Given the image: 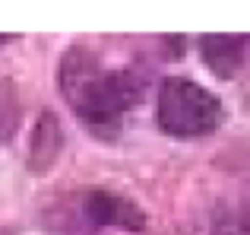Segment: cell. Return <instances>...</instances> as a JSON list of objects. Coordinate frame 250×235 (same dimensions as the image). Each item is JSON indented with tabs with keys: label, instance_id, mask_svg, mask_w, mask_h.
<instances>
[{
	"label": "cell",
	"instance_id": "obj_1",
	"mask_svg": "<svg viewBox=\"0 0 250 235\" xmlns=\"http://www.w3.org/2000/svg\"><path fill=\"white\" fill-rule=\"evenodd\" d=\"M61 89L73 112L92 127V134L117 130L121 118L140 95V86L127 70H104L85 51H67L61 64Z\"/></svg>",
	"mask_w": 250,
	"mask_h": 235
},
{
	"label": "cell",
	"instance_id": "obj_2",
	"mask_svg": "<svg viewBox=\"0 0 250 235\" xmlns=\"http://www.w3.org/2000/svg\"><path fill=\"white\" fill-rule=\"evenodd\" d=\"M222 105L200 83L174 76L159 89V124L171 137H206L219 127Z\"/></svg>",
	"mask_w": 250,
	"mask_h": 235
},
{
	"label": "cell",
	"instance_id": "obj_3",
	"mask_svg": "<svg viewBox=\"0 0 250 235\" xmlns=\"http://www.w3.org/2000/svg\"><path fill=\"white\" fill-rule=\"evenodd\" d=\"M85 213H89L98 226H124V229H143V226H146L143 213L136 210L130 200L104 194V191L92 194V197L85 200Z\"/></svg>",
	"mask_w": 250,
	"mask_h": 235
},
{
	"label": "cell",
	"instance_id": "obj_4",
	"mask_svg": "<svg viewBox=\"0 0 250 235\" xmlns=\"http://www.w3.org/2000/svg\"><path fill=\"white\" fill-rule=\"evenodd\" d=\"M244 45H247L244 35H206L200 42V48H203L206 67L212 70L215 76L228 80V76L241 67V61H244Z\"/></svg>",
	"mask_w": 250,
	"mask_h": 235
},
{
	"label": "cell",
	"instance_id": "obj_5",
	"mask_svg": "<svg viewBox=\"0 0 250 235\" xmlns=\"http://www.w3.org/2000/svg\"><path fill=\"white\" fill-rule=\"evenodd\" d=\"M57 146H61V127H57V121L51 115H44L42 121H38L35 140H32V165L44 168L57 156Z\"/></svg>",
	"mask_w": 250,
	"mask_h": 235
},
{
	"label": "cell",
	"instance_id": "obj_6",
	"mask_svg": "<svg viewBox=\"0 0 250 235\" xmlns=\"http://www.w3.org/2000/svg\"><path fill=\"white\" fill-rule=\"evenodd\" d=\"M215 235H250V210H222L215 219Z\"/></svg>",
	"mask_w": 250,
	"mask_h": 235
},
{
	"label": "cell",
	"instance_id": "obj_7",
	"mask_svg": "<svg viewBox=\"0 0 250 235\" xmlns=\"http://www.w3.org/2000/svg\"><path fill=\"white\" fill-rule=\"evenodd\" d=\"M6 42H10V38H6V35H0V45H6Z\"/></svg>",
	"mask_w": 250,
	"mask_h": 235
}]
</instances>
